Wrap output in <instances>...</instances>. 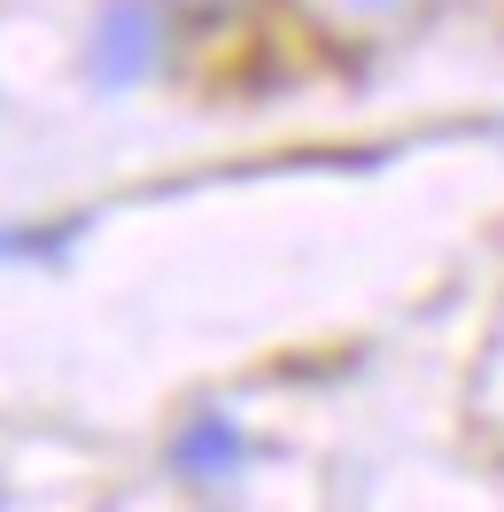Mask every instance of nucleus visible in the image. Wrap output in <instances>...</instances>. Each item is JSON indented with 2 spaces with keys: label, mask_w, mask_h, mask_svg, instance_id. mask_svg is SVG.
<instances>
[{
  "label": "nucleus",
  "mask_w": 504,
  "mask_h": 512,
  "mask_svg": "<svg viewBox=\"0 0 504 512\" xmlns=\"http://www.w3.org/2000/svg\"><path fill=\"white\" fill-rule=\"evenodd\" d=\"M342 24H365V32H380V24H404V16H419V8H435V0H326Z\"/></svg>",
  "instance_id": "obj_3"
},
{
  "label": "nucleus",
  "mask_w": 504,
  "mask_h": 512,
  "mask_svg": "<svg viewBox=\"0 0 504 512\" xmlns=\"http://www.w3.org/2000/svg\"><path fill=\"white\" fill-rule=\"evenodd\" d=\"M179 8H233V0H179Z\"/></svg>",
  "instance_id": "obj_4"
},
{
  "label": "nucleus",
  "mask_w": 504,
  "mask_h": 512,
  "mask_svg": "<svg viewBox=\"0 0 504 512\" xmlns=\"http://www.w3.org/2000/svg\"><path fill=\"white\" fill-rule=\"evenodd\" d=\"M163 55V24L148 0H109L94 24V78L101 86H140Z\"/></svg>",
  "instance_id": "obj_1"
},
{
  "label": "nucleus",
  "mask_w": 504,
  "mask_h": 512,
  "mask_svg": "<svg viewBox=\"0 0 504 512\" xmlns=\"http://www.w3.org/2000/svg\"><path fill=\"white\" fill-rule=\"evenodd\" d=\"M241 458H249V435H241L225 412L187 419V427H179V443H171V466H179L187 481H225Z\"/></svg>",
  "instance_id": "obj_2"
}]
</instances>
